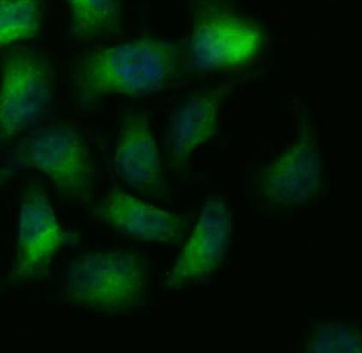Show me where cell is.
<instances>
[{
	"mask_svg": "<svg viewBox=\"0 0 362 353\" xmlns=\"http://www.w3.org/2000/svg\"><path fill=\"white\" fill-rule=\"evenodd\" d=\"M182 61L176 44L156 37L97 47L85 54L76 67V91L84 102L113 96L151 95L175 83Z\"/></svg>",
	"mask_w": 362,
	"mask_h": 353,
	"instance_id": "cell-1",
	"label": "cell"
},
{
	"mask_svg": "<svg viewBox=\"0 0 362 353\" xmlns=\"http://www.w3.org/2000/svg\"><path fill=\"white\" fill-rule=\"evenodd\" d=\"M62 290L69 303L93 313L114 318L130 315L145 306L148 265L136 251H90L71 263Z\"/></svg>",
	"mask_w": 362,
	"mask_h": 353,
	"instance_id": "cell-2",
	"label": "cell"
},
{
	"mask_svg": "<svg viewBox=\"0 0 362 353\" xmlns=\"http://www.w3.org/2000/svg\"><path fill=\"white\" fill-rule=\"evenodd\" d=\"M192 13L186 59L194 71L234 72L259 59L265 43L262 28L226 0H194Z\"/></svg>",
	"mask_w": 362,
	"mask_h": 353,
	"instance_id": "cell-3",
	"label": "cell"
},
{
	"mask_svg": "<svg viewBox=\"0 0 362 353\" xmlns=\"http://www.w3.org/2000/svg\"><path fill=\"white\" fill-rule=\"evenodd\" d=\"M16 161L43 174L64 200H90L95 166L86 140L71 126L52 124L28 133L16 150Z\"/></svg>",
	"mask_w": 362,
	"mask_h": 353,
	"instance_id": "cell-4",
	"label": "cell"
},
{
	"mask_svg": "<svg viewBox=\"0 0 362 353\" xmlns=\"http://www.w3.org/2000/svg\"><path fill=\"white\" fill-rule=\"evenodd\" d=\"M50 64L22 48L6 56L0 75V140H9L42 119L52 99Z\"/></svg>",
	"mask_w": 362,
	"mask_h": 353,
	"instance_id": "cell-5",
	"label": "cell"
},
{
	"mask_svg": "<svg viewBox=\"0 0 362 353\" xmlns=\"http://www.w3.org/2000/svg\"><path fill=\"white\" fill-rule=\"evenodd\" d=\"M323 161L317 133L303 116L292 143L259 174L256 196L267 207H293L313 200L322 186Z\"/></svg>",
	"mask_w": 362,
	"mask_h": 353,
	"instance_id": "cell-6",
	"label": "cell"
},
{
	"mask_svg": "<svg viewBox=\"0 0 362 353\" xmlns=\"http://www.w3.org/2000/svg\"><path fill=\"white\" fill-rule=\"evenodd\" d=\"M69 238L44 186L36 182L28 186L22 197L19 212L12 272L15 281L42 278Z\"/></svg>",
	"mask_w": 362,
	"mask_h": 353,
	"instance_id": "cell-7",
	"label": "cell"
},
{
	"mask_svg": "<svg viewBox=\"0 0 362 353\" xmlns=\"http://www.w3.org/2000/svg\"><path fill=\"white\" fill-rule=\"evenodd\" d=\"M105 227L133 241L176 244L185 237L190 222L184 215L153 205L132 193L110 191L93 209Z\"/></svg>",
	"mask_w": 362,
	"mask_h": 353,
	"instance_id": "cell-8",
	"label": "cell"
},
{
	"mask_svg": "<svg viewBox=\"0 0 362 353\" xmlns=\"http://www.w3.org/2000/svg\"><path fill=\"white\" fill-rule=\"evenodd\" d=\"M256 76L251 73L195 92L175 109L166 131V145L175 165H185L197 150L213 139L226 100Z\"/></svg>",
	"mask_w": 362,
	"mask_h": 353,
	"instance_id": "cell-9",
	"label": "cell"
},
{
	"mask_svg": "<svg viewBox=\"0 0 362 353\" xmlns=\"http://www.w3.org/2000/svg\"><path fill=\"white\" fill-rule=\"evenodd\" d=\"M231 239V216L225 200L213 196L203 205L197 225L175 261L168 286L178 288L216 270Z\"/></svg>",
	"mask_w": 362,
	"mask_h": 353,
	"instance_id": "cell-10",
	"label": "cell"
},
{
	"mask_svg": "<svg viewBox=\"0 0 362 353\" xmlns=\"http://www.w3.org/2000/svg\"><path fill=\"white\" fill-rule=\"evenodd\" d=\"M117 176L129 188L146 196H160L165 189L164 170L156 136L146 111L124 117L112 156Z\"/></svg>",
	"mask_w": 362,
	"mask_h": 353,
	"instance_id": "cell-11",
	"label": "cell"
},
{
	"mask_svg": "<svg viewBox=\"0 0 362 353\" xmlns=\"http://www.w3.org/2000/svg\"><path fill=\"white\" fill-rule=\"evenodd\" d=\"M71 14L76 39L93 40L119 33L122 23L121 0H65Z\"/></svg>",
	"mask_w": 362,
	"mask_h": 353,
	"instance_id": "cell-12",
	"label": "cell"
},
{
	"mask_svg": "<svg viewBox=\"0 0 362 353\" xmlns=\"http://www.w3.org/2000/svg\"><path fill=\"white\" fill-rule=\"evenodd\" d=\"M43 19L40 0H0V50L35 38Z\"/></svg>",
	"mask_w": 362,
	"mask_h": 353,
	"instance_id": "cell-13",
	"label": "cell"
},
{
	"mask_svg": "<svg viewBox=\"0 0 362 353\" xmlns=\"http://www.w3.org/2000/svg\"><path fill=\"white\" fill-rule=\"evenodd\" d=\"M307 352H361L360 324L330 322L308 331L303 340Z\"/></svg>",
	"mask_w": 362,
	"mask_h": 353,
	"instance_id": "cell-14",
	"label": "cell"
}]
</instances>
